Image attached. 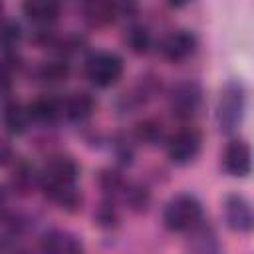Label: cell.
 <instances>
[{
  "label": "cell",
  "instance_id": "5",
  "mask_svg": "<svg viewBox=\"0 0 254 254\" xmlns=\"http://www.w3.org/2000/svg\"><path fill=\"white\" fill-rule=\"evenodd\" d=\"M123 75V60L115 52H93L85 60V77L91 85L105 89L115 85Z\"/></svg>",
  "mask_w": 254,
  "mask_h": 254
},
{
  "label": "cell",
  "instance_id": "12",
  "mask_svg": "<svg viewBox=\"0 0 254 254\" xmlns=\"http://www.w3.org/2000/svg\"><path fill=\"white\" fill-rule=\"evenodd\" d=\"M30 119L42 125H54L62 117V99L56 95H38L32 103H28Z\"/></svg>",
  "mask_w": 254,
  "mask_h": 254
},
{
  "label": "cell",
  "instance_id": "4",
  "mask_svg": "<svg viewBox=\"0 0 254 254\" xmlns=\"http://www.w3.org/2000/svg\"><path fill=\"white\" fill-rule=\"evenodd\" d=\"M167 103H169V111L177 119H181V121L192 119L194 115H198V111L202 107L200 83L194 79H181V81L173 83L167 93Z\"/></svg>",
  "mask_w": 254,
  "mask_h": 254
},
{
  "label": "cell",
  "instance_id": "7",
  "mask_svg": "<svg viewBox=\"0 0 254 254\" xmlns=\"http://www.w3.org/2000/svg\"><path fill=\"white\" fill-rule=\"evenodd\" d=\"M196 46H198V38L192 30H175V32H169L161 44H159V52L161 56L171 62V64H179V62H185L187 58H190L194 52H196Z\"/></svg>",
  "mask_w": 254,
  "mask_h": 254
},
{
  "label": "cell",
  "instance_id": "23",
  "mask_svg": "<svg viewBox=\"0 0 254 254\" xmlns=\"http://www.w3.org/2000/svg\"><path fill=\"white\" fill-rule=\"evenodd\" d=\"M20 40H22L20 24L14 20L2 18L0 20V48H4L6 52H12V48H16Z\"/></svg>",
  "mask_w": 254,
  "mask_h": 254
},
{
  "label": "cell",
  "instance_id": "16",
  "mask_svg": "<svg viewBox=\"0 0 254 254\" xmlns=\"http://www.w3.org/2000/svg\"><path fill=\"white\" fill-rule=\"evenodd\" d=\"M36 185H40V175L36 173V169L28 161H16L10 179L12 190L18 194H30Z\"/></svg>",
  "mask_w": 254,
  "mask_h": 254
},
{
  "label": "cell",
  "instance_id": "1",
  "mask_svg": "<svg viewBox=\"0 0 254 254\" xmlns=\"http://www.w3.org/2000/svg\"><path fill=\"white\" fill-rule=\"evenodd\" d=\"M40 189L44 194L64 210H77L81 204V194L75 190V181L79 177V167L69 155H52L42 167Z\"/></svg>",
  "mask_w": 254,
  "mask_h": 254
},
{
  "label": "cell",
  "instance_id": "10",
  "mask_svg": "<svg viewBox=\"0 0 254 254\" xmlns=\"http://www.w3.org/2000/svg\"><path fill=\"white\" fill-rule=\"evenodd\" d=\"M42 254H83V242L69 230L52 228L40 240Z\"/></svg>",
  "mask_w": 254,
  "mask_h": 254
},
{
  "label": "cell",
  "instance_id": "15",
  "mask_svg": "<svg viewBox=\"0 0 254 254\" xmlns=\"http://www.w3.org/2000/svg\"><path fill=\"white\" fill-rule=\"evenodd\" d=\"M2 123L10 135H24L32 123L28 105L20 101H8L2 109Z\"/></svg>",
  "mask_w": 254,
  "mask_h": 254
},
{
  "label": "cell",
  "instance_id": "9",
  "mask_svg": "<svg viewBox=\"0 0 254 254\" xmlns=\"http://www.w3.org/2000/svg\"><path fill=\"white\" fill-rule=\"evenodd\" d=\"M222 169L226 171V175L236 177V179H244L250 175L252 169V153H250V145L242 139H234L226 145L224 153H222Z\"/></svg>",
  "mask_w": 254,
  "mask_h": 254
},
{
  "label": "cell",
  "instance_id": "25",
  "mask_svg": "<svg viewBox=\"0 0 254 254\" xmlns=\"http://www.w3.org/2000/svg\"><path fill=\"white\" fill-rule=\"evenodd\" d=\"M113 153H115V159L121 165H131L133 163L135 149H133V143L127 137H123V135H117L115 137V141H113Z\"/></svg>",
  "mask_w": 254,
  "mask_h": 254
},
{
  "label": "cell",
  "instance_id": "22",
  "mask_svg": "<svg viewBox=\"0 0 254 254\" xmlns=\"http://www.w3.org/2000/svg\"><path fill=\"white\" fill-rule=\"evenodd\" d=\"M125 179L115 171V169H101L97 175V185L101 187V190L107 194V198H115L117 194H121L123 187H125Z\"/></svg>",
  "mask_w": 254,
  "mask_h": 254
},
{
  "label": "cell",
  "instance_id": "11",
  "mask_svg": "<svg viewBox=\"0 0 254 254\" xmlns=\"http://www.w3.org/2000/svg\"><path fill=\"white\" fill-rule=\"evenodd\" d=\"M97 107V99L89 91H73L69 97L62 99V115L73 125L85 123Z\"/></svg>",
  "mask_w": 254,
  "mask_h": 254
},
{
  "label": "cell",
  "instance_id": "13",
  "mask_svg": "<svg viewBox=\"0 0 254 254\" xmlns=\"http://www.w3.org/2000/svg\"><path fill=\"white\" fill-rule=\"evenodd\" d=\"M190 232H192L190 240H189L190 254H222L216 230L210 224L198 222Z\"/></svg>",
  "mask_w": 254,
  "mask_h": 254
},
{
  "label": "cell",
  "instance_id": "26",
  "mask_svg": "<svg viewBox=\"0 0 254 254\" xmlns=\"http://www.w3.org/2000/svg\"><path fill=\"white\" fill-rule=\"evenodd\" d=\"M12 161H14V153H12L10 145L4 143V141H0V165L4 167L8 163H12Z\"/></svg>",
  "mask_w": 254,
  "mask_h": 254
},
{
  "label": "cell",
  "instance_id": "20",
  "mask_svg": "<svg viewBox=\"0 0 254 254\" xmlns=\"http://www.w3.org/2000/svg\"><path fill=\"white\" fill-rule=\"evenodd\" d=\"M121 196L133 212H147V208L151 204V192L141 183H125Z\"/></svg>",
  "mask_w": 254,
  "mask_h": 254
},
{
  "label": "cell",
  "instance_id": "21",
  "mask_svg": "<svg viewBox=\"0 0 254 254\" xmlns=\"http://www.w3.org/2000/svg\"><path fill=\"white\" fill-rule=\"evenodd\" d=\"M123 42H125V46L133 54H147L149 48H151V44H153V38H151V32H149L147 26H143V24H131L125 30Z\"/></svg>",
  "mask_w": 254,
  "mask_h": 254
},
{
  "label": "cell",
  "instance_id": "17",
  "mask_svg": "<svg viewBox=\"0 0 254 254\" xmlns=\"http://www.w3.org/2000/svg\"><path fill=\"white\" fill-rule=\"evenodd\" d=\"M119 16L117 4L113 2H87L83 4V18L91 28H103Z\"/></svg>",
  "mask_w": 254,
  "mask_h": 254
},
{
  "label": "cell",
  "instance_id": "18",
  "mask_svg": "<svg viewBox=\"0 0 254 254\" xmlns=\"http://www.w3.org/2000/svg\"><path fill=\"white\" fill-rule=\"evenodd\" d=\"M165 137V129H163V123L155 117H145L141 121L135 123L133 127V139L137 143H143V145H157L161 143Z\"/></svg>",
  "mask_w": 254,
  "mask_h": 254
},
{
  "label": "cell",
  "instance_id": "3",
  "mask_svg": "<svg viewBox=\"0 0 254 254\" xmlns=\"http://www.w3.org/2000/svg\"><path fill=\"white\" fill-rule=\"evenodd\" d=\"M202 220V204L189 192L175 194L163 208V224L171 232H189Z\"/></svg>",
  "mask_w": 254,
  "mask_h": 254
},
{
  "label": "cell",
  "instance_id": "2",
  "mask_svg": "<svg viewBox=\"0 0 254 254\" xmlns=\"http://www.w3.org/2000/svg\"><path fill=\"white\" fill-rule=\"evenodd\" d=\"M246 113V87L240 79H230L218 93L216 99V125L222 133L230 135L240 129Z\"/></svg>",
  "mask_w": 254,
  "mask_h": 254
},
{
  "label": "cell",
  "instance_id": "24",
  "mask_svg": "<svg viewBox=\"0 0 254 254\" xmlns=\"http://www.w3.org/2000/svg\"><path fill=\"white\" fill-rule=\"evenodd\" d=\"M93 220H95L99 226H103V228H115L117 222H119V212H117L115 202H113L111 198H105V200L97 206V210L93 212Z\"/></svg>",
  "mask_w": 254,
  "mask_h": 254
},
{
  "label": "cell",
  "instance_id": "19",
  "mask_svg": "<svg viewBox=\"0 0 254 254\" xmlns=\"http://www.w3.org/2000/svg\"><path fill=\"white\" fill-rule=\"evenodd\" d=\"M69 64L65 60H50V62H44L38 65L36 69V77L42 81V83H48V85H54V83H62L69 77Z\"/></svg>",
  "mask_w": 254,
  "mask_h": 254
},
{
  "label": "cell",
  "instance_id": "14",
  "mask_svg": "<svg viewBox=\"0 0 254 254\" xmlns=\"http://www.w3.org/2000/svg\"><path fill=\"white\" fill-rule=\"evenodd\" d=\"M22 12L30 22L38 26H48L58 20L62 6L56 0H28L22 4Z\"/></svg>",
  "mask_w": 254,
  "mask_h": 254
},
{
  "label": "cell",
  "instance_id": "27",
  "mask_svg": "<svg viewBox=\"0 0 254 254\" xmlns=\"http://www.w3.org/2000/svg\"><path fill=\"white\" fill-rule=\"evenodd\" d=\"M4 210H6V189L0 187V218H4Z\"/></svg>",
  "mask_w": 254,
  "mask_h": 254
},
{
  "label": "cell",
  "instance_id": "6",
  "mask_svg": "<svg viewBox=\"0 0 254 254\" xmlns=\"http://www.w3.org/2000/svg\"><path fill=\"white\" fill-rule=\"evenodd\" d=\"M202 147V135L196 127H181L177 129L171 137H167V157L175 163V165H189L192 163Z\"/></svg>",
  "mask_w": 254,
  "mask_h": 254
},
{
  "label": "cell",
  "instance_id": "8",
  "mask_svg": "<svg viewBox=\"0 0 254 254\" xmlns=\"http://www.w3.org/2000/svg\"><path fill=\"white\" fill-rule=\"evenodd\" d=\"M222 214H224V222L230 230L246 234L252 230L254 226V214H252V204L248 202V198H244L238 192L226 194L224 202H222Z\"/></svg>",
  "mask_w": 254,
  "mask_h": 254
}]
</instances>
